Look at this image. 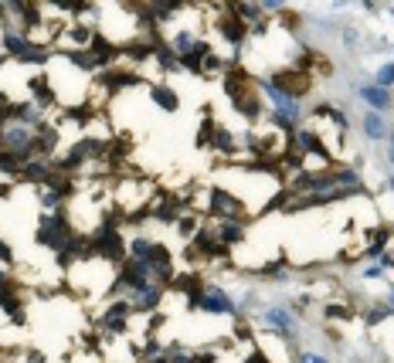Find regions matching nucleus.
<instances>
[{
	"label": "nucleus",
	"mask_w": 394,
	"mask_h": 363,
	"mask_svg": "<svg viewBox=\"0 0 394 363\" xmlns=\"http://www.w3.org/2000/svg\"><path fill=\"white\" fill-rule=\"evenodd\" d=\"M150 98L157 102L160 109H167V113H174V109H177V92H174V89H167L163 82H157V85L150 89Z\"/></svg>",
	"instance_id": "6"
},
{
	"label": "nucleus",
	"mask_w": 394,
	"mask_h": 363,
	"mask_svg": "<svg viewBox=\"0 0 394 363\" xmlns=\"http://www.w3.org/2000/svg\"><path fill=\"white\" fill-rule=\"evenodd\" d=\"M0 262H7V265L14 262V251H11V245H7L4 238H0Z\"/></svg>",
	"instance_id": "9"
},
{
	"label": "nucleus",
	"mask_w": 394,
	"mask_h": 363,
	"mask_svg": "<svg viewBox=\"0 0 394 363\" xmlns=\"http://www.w3.org/2000/svg\"><path fill=\"white\" fill-rule=\"evenodd\" d=\"M191 306L201 309V312H215V316H235L238 312V302L224 288H201L191 299Z\"/></svg>",
	"instance_id": "2"
},
{
	"label": "nucleus",
	"mask_w": 394,
	"mask_h": 363,
	"mask_svg": "<svg viewBox=\"0 0 394 363\" xmlns=\"http://www.w3.org/2000/svg\"><path fill=\"white\" fill-rule=\"evenodd\" d=\"M357 96H360V102H367V106H371V113H388V109H391V92H388V89H377V85H360V89H357Z\"/></svg>",
	"instance_id": "4"
},
{
	"label": "nucleus",
	"mask_w": 394,
	"mask_h": 363,
	"mask_svg": "<svg viewBox=\"0 0 394 363\" xmlns=\"http://www.w3.org/2000/svg\"><path fill=\"white\" fill-rule=\"evenodd\" d=\"M262 323L269 326L272 333H279L282 340H293L296 336V316L286 306H269L262 312Z\"/></svg>",
	"instance_id": "3"
},
{
	"label": "nucleus",
	"mask_w": 394,
	"mask_h": 363,
	"mask_svg": "<svg viewBox=\"0 0 394 363\" xmlns=\"http://www.w3.org/2000/svg\"><path fill=\"white\" fill-rule=\"evenodd\" d=\"M388 160H391V167H394V129L388 133Z\"/></svg>",
	"instance_id": "11"
},
{
	"label": "nucleus",
	"mask_w": 394,
	"mask_h": 363,
	"mask_svg": "<svg viewBox=\"0 0 394 363\" xmlns=\"http://www.w3.org/2000/svg\"><path fill=\"white\" fill-rule=\"evenodd\" d=\"M360 279H367V282H377V279H384V268L381 265H367L360 272Z\"/></svg>",
	"instance_id": "8"
},
{
	"label": "nucleus",
	"mask_w": 394,
	"mask_h": 363,
	"mask_svg": "<svg viewBox=\"0 0 394 363\" xmlns=\"http://www.w3.org/2000/svg\"><path fill=\"white\" fill-rule=\"evenodd\" d=\"M360 129H364L367 139H388V133H391V129H388V119L381 113H371V109L360 115Z\"/></svg>",
	"instance_id": "5"
},
{
	"label": "nucleus",
	"mask_w": 394,
	"mask_h": 363,
	"mask_svg": "<svg viewBox=\"0 0 394 363\" xmlns=\"http://www.w3.org/2000/svg\"><path fill=\"white\" fill-rule=\"evenodd\" d=\"M371 85H377V89H388V92H391V89H394V61H384V65L377 68Z\"/></svg>",
	"instance_id": "7"
},
{
	"label": "nucleus",
	"mask_w": 394,
	"mask_h": 363,
	"mask_svg": "<svg viewBox=\"0 0 394 363\" xmlns=\"http://www.w3.org/2000/svg\"><path fill=\"white\" fill-rule=\"evenodd\" d=\"M299 363H330V360H323L319 353H303V357H299Z\"/></svg>",
	"instance_id": "10"
},
{
	"label": "nucleus",
	"mask_w": 394,
	"mask_h": 363,
	"mask_svg": "<svg viewBox=\"0 0 394 363\" xmlns=\"http://www.w3.org/2000/svg\"><path fill=\"white\" fill-rule=\"evenodd\" d=\"M391 18H394V11H391Z\"/></svg>",
	"instance_id": "13"
},
{
	"label": "nucleus",
	"mask_w": 394,
	"mask_h": 363,
	"mask_svg": "<svg viewBox=\"0 0 394 363\" xmlns=\"http://www.w3.org/2000/svg\"><path fill=\"white\" fill-rule=\"evenodd\" d=\"M388 312H394V292L388 295Z\"/></svg>",
	"instance_id": "12"
},
{
	"label": "nucleus",
	"mask_w": 394,
	"mask_h": 363,
	"mask_svg": "<svg viewBox=\"0 0 394 363\" xmlns=\"http://www.w3.org/2000/svg\"><path fill=\"white\" fill-rule=\"evenodd\" d=\"M258 89H262V96L272 102V122H276L279 129H293V126L303 122V102L293 98L286 89H279L272 78H262Z\"/></svg>",
	"instance_id": "1"
}]
</instances>
